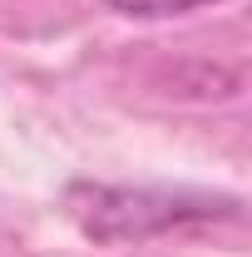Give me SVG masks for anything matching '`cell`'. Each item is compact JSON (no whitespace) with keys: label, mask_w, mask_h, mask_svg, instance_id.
I'll list each match as a JSON object with an SVG mask.
<instances>
[{"label":"cell","mask_w":252,"mask_h":257,"mask_svg":"<svg viewBox=\"0 0 252 257\" xmlns=\"http://www.w3.org/2000/svg\"><path fill=\"white\" fill-rule=\"evenodd\" d=\"M109 10L119 15H183V10H198V5H213V0H104Z\"/></svg>","instance_id":"obj_1"}]
</instances>
